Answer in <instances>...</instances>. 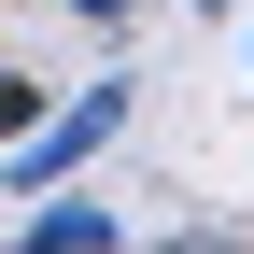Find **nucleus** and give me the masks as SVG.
<instances>
[{
  "label": "nucleus",
  "instance_id": "4",
  "mask_svg": "<svg viewBox=\"0 0 254 254\" xmlns=\"http://www.w3.org/2000/svg\"><path fill=\"white\" fill-rule=\"evenodd\" d=\"M71 14H99V28H113V14H127V0H71Z\"/></svg>",
  "mask_w": 254,
  "mask_h": 254
},
{
  "label": "nucleus",
  "instance_id": "2",
  "mask_svg": "<svg viewBox=\"0 0 254 254\" xmlns=\"http://www.w3.org/2000/svg\"><path fill=\"white\" fill-rule=\"evenodd\" d=\"M85 240H113L99 198H43V212H28V254H85Z\"/></svg>",
  "mask_w": 254,
  "mask_h": 254
},
{
  "label": "nucleus",
  "instance_id": "3",
  "mask_svg": "<svg viewBox=\"0 0 254 254\" xmlns=\"http://www.w3.org/2000/svg\"><path fill=\"white\" fill-rule=\"evenodd\" d=\"M28 113H43V85H28V71H0V141H14Z\"/></svg>",
  "mask_w": 254,
  "mask_h": 254
},
{
  "label": "nucleus",
  "instance_id": "1",
  "mask_svg": "<svg viewBox=\"0 0 254 254\" xmlns=\"http://www.w3.org/2000/svg\"><path fill=\"white\" fill-rule=\"evenodd\" d=\"M113 127H127V85H85L71 113H28V127H14V170H28V184H57V170H85Z\"/></svg>",
  "mask_w": 254,
  "mask_h": 254
}]
</instances>
